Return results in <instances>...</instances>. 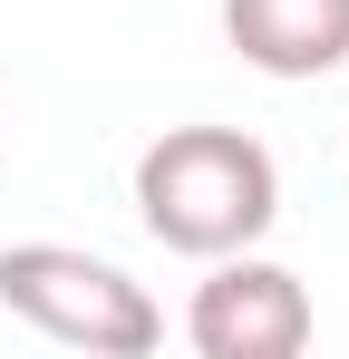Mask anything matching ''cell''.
I'll return each mask as SVG.
<instances>
[{
    "label": "cell",
    "mask_w": 349,
    "mask_h": 359,
    "mask_svg": "<svg viewBox=\"0 0 349 359\" xmlns=\"http://www.w3.org/2000/svg\"><path fill=\"white\" fill-rule=\"evenodd\" d=\"M136 214L165 252L194 262H224L252 252L282 214V165L262 136L242 126H165L146 156H136Z\"/></svg>",
    "instance_id": "cell-1"
},
{
    "label": "cell",
    "mask_w": 349,
    "mask_h": 359,
    "mask_svg": "<svg viewBox=\"0 0 349 359\" xmlns=\"http://www.w3.org/2000/svg\"><path fill=\"white\" fill-rule=\"evenodd\" d=\"M0 311H20L29 330L88 359H146L165 340V311L146 301V282H126L107 252L78 243H0Z\"/></svg>",
    "instance_id": "cell-2"
},
{
    "label": "cell",
    "mask_w": 349,
    "mask_h": 359,
    "mask_svg": "<svg viewBox=\"0 0 349 359\" xmlns=\"http://www.w3.org/2000/svg\"><path fill=\"white\" fill-rule=\"evenodd\" d=\"M184 340L204 359H291L310 350V292H301V272L262 262V252H224L214 282H194Z\"/></svg>",
    "instance_id": "cell-3"
},
{
    "label": "cell",
    "mask_w": 349,
    "mask_h": 359,
    "mask_svg": "<svg viewBox=\"0 0 349 359\" xmlns=\"http://www.w3.org/2000/svg\"><path fill=\"white\" fill-rule=\"evenodd\" d=\"M224 39L262 78H330L349 68V0H224Z\"/></svg>",
    "instance_id": "cell-4"
}]
</instances>
